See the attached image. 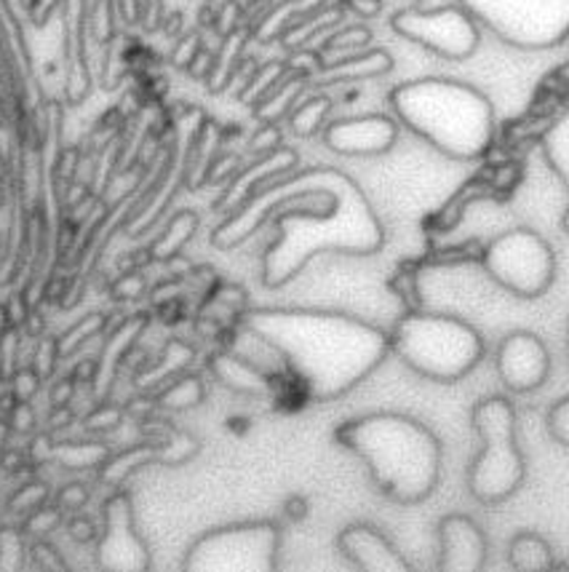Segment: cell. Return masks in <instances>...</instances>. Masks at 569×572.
Segmentation results:
<instances>
[{
    "label": "cell",
    "instance_id": "obj_1",
    "mask_svg": "<svg viewBox=\"0 0 569 572\" xmlns=\"http://www.w3.org/2000/svg\"><path fill=\"white\" fill-rule=\"evenodd\" d=\"M265 223L278 228V238L263 259V282L271 289L292 282L321 252L364 257L385 244L370 198L351 177L330 166L267 177L249 201L219 225L214 244L230 249Z\"/></svg>",
    "mask_w": 569,
    "mask_h": 572
},
{
    "label": "cell",
    "instance_id": "obj_2",
    "mask_svg": "<svg viewBox=\"0 0 569 572\" xmlns=\"http://www.w3.org/2000/svg\"><path fill=\"white\" fill-rule=\"evenodd\" d=\"M244 324L276 345L290 375L303 383L313 402H334L345 396L391 354L383 329L332 310H252Z\"/></svg>",
    "mask_w": 569,
    "mask_h": 572
},
{
    "label": "cell",
    "instance_id": "obj_3",
    "mask_svg": "<svg viewBox=\"0 0 569 572\" xmlns=\"http://www.w3.org/2000/svg\"><path fill=\"white\" fill-rule=\"evenodd\" d=\"M347 452L366 463L372 482L393 503H423L441 479V442L418 417L372 412L334 431Z\"/></svg>",
    "mask_w": 569,
    "mask_h": 572
},
{
    "label": "cell",
    "instance_id": "obj_4",
    "mask_svg": "<svg viewBox=\"0 0 569 572\" xmlns=\"http://www.w3.org/2000/svg\"><path fill=\"white\" fill-rule=\"evenodd\" d=\"M391 108L406 129L454 161H477L494 139L492 102L463 81H406L391 91Z\"/></svg>",
    "mask_w": 569,
    "mask_h": 572
},
{
    "label": "cell",
    "instance_id": "obj_5",
    "mask_svg": "<svg viewBox=\"0 0 569 572\" xmlns=\"http://www.w3.org/2000/svg\"><path fill=\"white\" fill-rule=\"evenodd\" d=\"M387 343L406 367L436 383H460L487 351L479 329L450 314L404 316Z\"/></svg>",
    "mask_w": 569,
    "mask_h": 572
},
{
    "label": "cell",
    "instance_id": "obj_6",
    "mask_svg": "<svg viewBox=\"0 0 569 572\" xmlns=\"http://www.w3.org/2000/svg\"><path fill=\"white\" fill-rule=\"evenodd\" d=\"M471 425L481 450L468 474V490L479 503H503L524 484L527 465L517 444V410L506 396L479 398Z\"/></svg>",
    "mask_w": 569,
    "mask_h": 572
},
{
    "label": "cell",
    "instance_id": "obj_7",
    "mask_svg": "<svg viewBox=\"0 0 569 572\" xmlns=\"http://www.w3.org/2000/svg\"><path fill=\"white\" fill-rule=\"evenodd\" d=\"M460 6L517 49H551L569 38V0H460Z\"/></svg>",
    "mask_w": 569,
    "mask_h": 572
},
{
    "label": "cell",
    "instance_id": "obj_8",
    "mask_svg": "<svg viewBox=\"0 0 569 572\" xmlns=\"http://www.w3.org/2000/svg\"><path fill=\"white\" fill-rule=\"evenodd\" d=\"M481 263L494 284L524 300L546 295L557 278V255L551 244L532 228L500 233L487 244Z\"/></svg>",
    "mask_w": 569,
    "mask_h": 572
},
{
    "label": "cell",
    "instance_id": "obj_9",
    "mask_svg": "<svg viewBox=\"0 0 569 572\" xmlns=\"http://www.w3.org/2000/svg\"><path fill=\"white\" fill-rule=\"evenodd\" d=\"M281 532L273 522H244L200 535L187 551L185 570H254L267 572L278 564Z\"/></svg>",
    "mask_w": 569,
    "mask_h": 572
},
{
    "label": "cell",
    "instance_id": "obj_10",
    "mask_svg": "<svg viewBox=\"0 0 569 572\" xmlns=\"http://www.w3.org/2000/svg\"><path fill=\"white\" fill-rule=\"evenodd\" d=\"M391 28L406 41L423 46L433 55L463 62V59L477 55L481 43L479 22L463 6H450L439 11H418L401 9L391 17Z\"/></svg>",
    "mask_w": 569,
    "mask_h": 572
},
{
    "label": "cell",
    "instance_id": "obj_11",
    "mask_svg": "<svg viewBox=\"0 0 569 572\" xmlns=\"http://www.w3.org/2000/svg\"><path fill=\"white\" fill-rule=\"evenodd\" d=\"M494 367H498L500 381L508 391L530 394L551 375V354H548L546 343L534 332L517 329L500 341Z\"/></svg>",
    "mask_w": 569,
    "mask_h": 572
},
{
    "label": "cell",
    "instance_id": "obj_12",
    "mask_svg": "<svg viewBox=\"0 0 569 572\" xmlns=\"http://www.w3.org/2000/svg\"><path fill=\"white\" fill-rule=\"evenodd\" d=\"M399 124L391 116L340 118L324 126V145L337 156H383L396 145Z\"/></svg>",
    "mask_w": 569,
    "mask_h": 572
},
{
    "label": "cell",
    "instance_id": "obj_13",
    "mask_svg": "<svg viewBox=\"0 0 569 572\" xmlns=\"http://www.w3.org/2000/svg\"><path fill=\"white\" fill-rule=\"evenodd\" d=\"M340 554L347 564L361 572H412V564L399 554V549L387 541L380 527L366 522H353L340 532L337 538Z\"/></svg>",
    "mask_w": 569,
    "mask_h": 572
},
{
    "label": "cell",
    "instance_id": "obj_14",
    "mask_svg": "<svg viewBox=\"0 0 569 572\" xmlns=\"http://www.w3.org/2000/svg\"><path fill=\"white\" fill-rule=\"evenodd\" d=\"M439 570L479 572L487 564V535L471 516L450 514L436 524Z\"/></svg>",
    "mask_w": 569,
    "mask_h": 572
},
{
    "label": "cell",
    "instance_id": "obj_15",
    "mask_svg": "<svg viewBox=\"0 0 569 572\" xmlns=\"http://www.w3.org/2000/svg\"><path fill=\"white\" fill-rule=\"evenodd\" d=\"M107 543H105V564L120 570H147L150 554L147 545L139 541L131 524V503L129 497H116L107 511Z\"/></svg>",
    "mask_w": 569,
    "mask_h": 572
},
{
    "label": "cell",
    "instance_id": "obj_16",
    "mask_svg": "<svg viewBox=\"0 0 569 572\" xmlns=\"http://www.w3.org/2000/svg\"><path fill=\"white\" fill-rule=\"evenodd\" d=\"M294 166H297V152L290 148H276V150L265 152V158H259L257 164L246 166V171H241L236 183L227 188L219 209H238L241 204L249 201L252 193L257 190L259 183H265L267 177L286 175V171H292Z\"/></svg>",
    "mask_w": 569,
    "mask_h": 572
},
{
    "label": "cell",
    "instance_id": "obj_17",
    "mask_svg": "<svg viewBox=\"0 0 569 572\" xmlns=\"http://www.w3.org/2000/svg\"><path fill=\"white\" fill-rule=\"evenodd\" d=\"M393 68V59L387 51L374 49L366 55H351L345 59H334L330 65H321V72H311L307 83H343V81H361V78L383 76Z\"/></svg>",
    "mask_w": 569,
    "mask_h": 572
},
{
    "label": "cell",
    "instance_id": "obj_18",
    "mask_svg": "<svg viewBox=\"0 0 569 572\" xmlns=\"http://www.w3.org/2000/svg\"><path fill=\"white\" fill-rule=\"evenodd\" d=\"M508 562L517 572H546L557 568L551 543L538 532H519L508 545Z\"/></svg>",
    "mask_w": 569,
    "mask_h": 572
},
{
    "label": "cell",
    "instance_id": "obj_19",
    "mask_svg": "<svg viewBox=\"0 0 569 572\" xmlns=\"http://www.w3.org/2000/svg\"><path fill=\"white\" fill-rule=\"evenodd\" d=\"M326 0H284L276 9H267V14L259 19L257 24V38L259 41H273L281 38L286 30H292L294 24H300L316 11L324 9Z\"/></svg>",
    "mask_w": 569,
    "mask_h": 572
},
{
    "label": "cell",
    "instance_id": "obj_20",
    "mask_svg": "<svg viewBox=\"0 0 569 572\" xmlns=\"http://www.w3.org/2000/svg\"><path fill=\"white\" fill-rule=\"evenodd\" d=\"M212 369L225 385H230V388L236 391H246V394H265V391L271 388V377L263 375L257 367H252V364L244 362L241 356H217Z\"/></svg>",
    "mask_w": 569,
    "mask_h": 572
},
{
    "label": "cell",
    "instance_id": "obj_21",
    "mask_svg": "<svg viewBox=\"0 0 569 572\" xmlns=\"http://www.w3.org/2000/svg\"><path fill=\"white\" fill-rule=\"evenodd\" d=\"M543 152L546 161L551 164V169L557 171L561 183L569 188V110L546 129ZM561 228L569 233V209L565 211V219H561Z\"/></svg>",
    "mask_w": 569,
    "mask_h": 572
},
{
    "label": "cell",
    "instance_id": "obj_22",
    "mask_svg": "<svg viewBox=\"0 0 569 572\" xmlns=\"http://www.w3.org/2000/svg\"><path fill=\"white\" fill-rule=\"evenodd\" d=\"M332 110L330 97H311L290 116V126L297 137H313L326 126V116Z\"/></svg>",
    "mask_w": 569,
    "mask_h": 572
},
{
    "label": "cell",
    "instance_id": "obj_23",
    "mask_svg": "<svg viewBox=\"0 0 569 572\" xmlns=\"http://www.w3.org/2000/svg\"><path fill=\"white\" fill-rule=\"evenodd\" d=\"M548 434L557 438L559 444H565L569 447V396L559 398L557 404H553L551 412H548Z\"/></svg>",
    "mask_w": 569,
    "mask_h": 572
},
{
    "label": "cell",
    "instance_id": "obj_24",
    "mask_svg": "<svg viewBox=\"0 0 569 572\" xmlns=\"http://www.w3.org/2000/svg\"><path fill=\"white\" fill-rule=\"evenodd\" d=\"M370 38H372V32L366 28H347V30L340 32V36H332V41L326 43V49H347V51H351V46H353V49H359V46L370 43Z\"/></svg>",
    "mask_w": 569,
    "mask_h": 572
},
{
    "label": "cell",
    "instance_id": "obj_25",
    "mask_svg": "<svg viewBox=\"0 0 569 572\" xmlns=\"http://www.w3.org/2000/svg\"><path fill=\"white\" fill-rule=\"evenodd\" d=\"M198 51H200L198 32H190V36H183V41L177 43V49H174V55H171V62L177 65V68H187Z\"/></svg>",
    "mask_w": 569,
    "mask_h": 572
},
{
    "label": "cell",
    "instance_id": "obj_26",
    "mask_svg": "<svg viewBox=\"0 0 569 572\" xmlns=\"http://www.w3.org/2000/svg\"><path fill=\"white\" fill-rule=\"evenodd\" d=\"M278 145H281V131H278V126H276V124H265L263 129H259L257 135H254L249 148H252L254 152H271V150H276Z\"/></svg>",
    "mask_w": 569,
    "mask_h": 572
},
{
    "label": "cell",
    "instance_id": "obj_27",
    "mask_svg": "<svg viewBox=\"0 0 569 572\" xmlns=\"http://www.w3.org/2000/svg\"><path fill=\"white\" fill-rule=\"evenodd\" d=\"M345 6L359 17H377L383 9V0H345Z\"/></svg>",
    "mask_w": 569,
    "mask_h": 572
},
{
    "label": "cell",
    "instance_id": "obj_28",
    "mask_svg": "<svg viewBox=\"0 0 569 572\" xmlns=\"http://www.w3.org/2000/svg\"><path fill=\"white\" fill-rule=\"evenodd\" d=\"M450 6H460V0H414V9L418 11H439L450 9Z\"/></svg>",
    "mask_w": 569,
    "mask_h": 572
},
{
    "label": "cell",
    "instance_id": "obj_29",
    "mask_svg": "<svg viewBox=\"0 0 569 572\" xmlns=\"http://www.w3.org/2000/svg\"><path fill=\"white\" fill-rule=\"evenodd\" d=\"M22 3L27 6V11H30V6H32V0H22Z\"/></svg>",
    "mask_w": 569,
    "mask_h": 572
},
{
    "label": "cell",
    "instance_id": "obj_30",
    "mask_svg": "<svg viewBox=\"0 0 569 572\" xmlns=\"http://www.w3.org/2000/svg\"><path fill=\"white\" fill-rule=\"evenodd\" d=\"M567 356H569V329H567Z\"/></svg>",
    "mask_w": 569,
    "mask_h": 572
}]
</instances>
